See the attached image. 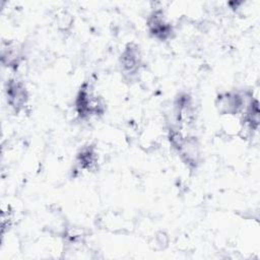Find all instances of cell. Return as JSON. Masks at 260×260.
I'll use <instances>...</instances> for the list:
<instances>
[{
  "instance_id": "6da1fadb",
  "label": "cell",
  "mask_w": 260,
  "mask_h": 260,
  "mask_svg": "<svg viewBox=\"0 0 260 260\" xmlns=\"http://www.w3.org/2000/svg\"><path fill=\"white\" fill-rule=\"evenodd\" d=\"M168 140L182 162L194 171L201 164V147L199 140L192 131L182 130L172 124L168 126Z\"/></svg>"
},
{
  "instance_id": "7a4b0ae2",
  "label": "cell",
  "mask_w": 260,
  "mask_h": 260,
  "mask_svg": "<svg viewBox=\"0 0 260 260\" xmlns=\"http://www.w3.org/2000/svg\"><path fill=\"white\" fill-rule=\"evenodd\" d=\"M106 103L95 91L93 85L84 81L74 98V111L80 121L88 122L102 118L106 113Z\"/></svg>"
},
{
  "instance_id": "3957f363",
  "label": "cell",
  "mask_w": 260,
  "mask_h": 260,
  "mask_svg": "<svg viewBox=\"0 0 260 260\" xmlns=\"http://www.w3.org/2000/svg\"><path fill=\"white\" fill-rule=\"evenodd\" d=\"M172 125L182 129L192 131L196 122L195 102L188 92H180L173 102Z\"/></svg>"
},
{
  "instance_id": "277c9868",
  "label": "cell",
  "mask_w": 260,
  "mask_h": 260,
  "mask_svg": "<svg viewBox=\"0 0 260 260\" xmlns=\"http://www.w3.org/2000/svg\"><path fill=\"white\" fill-rule=\"evenodd\" d=\"M252 96L249 90L223 91L216 95L215 108L220 115L241 116Z\"/></svg>"
},
{
  "instance_id": "5b68a950",
  "label": "cell",
  "mask_w": 260,
  "mask_h": 260,
  "mask_svg": "<svg viewBox=\"0 0 260 260\" xmlns=\"http://www.w3.org/2000/svg\"><path fill=\"white\" fill-rule=\"evenodd\" d=\"M4 95L10 110L18 115L25 111L29 103V91L23 80L10 77L4 84Z\"/></svg>"
},
{
  "instance_id": "8992f818",
  "label": "cell",
  "mask_w": 260,
  "mask_h": 260,
  "mask_svg": "<svg viewBox=\"0 0 260 260\" xmlns=\"http://www.w3.org/2000/svg\"><path fill=\"white\" fill-rule=\"evenodd\" d=\"M143 57L141 49L135 43H128L119 58L121 73L127 80H134L138 77L143 68Z\"/></svg>"
},
{
  "instance_id": "52a82bcc",
  "label": "cell",
  "mask_w": 260,
  "mask_h": 260,
  "mask_svg": "<svg viewBox=\"0 0 260 260\" xmlns=\"http://www.w3.org/2000/svg\"><path fill=\"white\" fill-rule=\"evenodd\" d=\"M146 28L149 36L159 42H168L175 37L174 26L161 8H155L148 14Z\"/></svg>"
},
{
  "instance_id": "ba28073f",
  "label": "cell",
  "mask_w": 260,
  "mask_h": 260,
  "mask_svg": "<svg viewBox=\"0 0 260 260\" xmlns=\"http://www.w3.org/2000/svg\"><path fill=\"white\" fill-rule=\"evenodd\" d=\"M99 168V151L94 144L86 143L77 151L74 158L73 175L77 176L82 173H91Z\"/></svg>"
},
{
  "instance_id": "9c48e42d",
  "label": "cell",
  "mask_w": 260,
  "mask_h": 260,
  "mask_svg": "<svg viewBox=\"0 0 260 260\" xmlns=\"http://www.w3.org/2000/svg\"><path fill=\"white\" fill-rule=\"evenodd\" d=\"M259 103L254 96L249 101L244 112L240 116L243 129L248 133H254L259 127Z\"/></svg>"
},
{
  "instance_id": "30bf717a",
  "label": "cell",
  "mask_w": 260,
  "mask_h": 260,
  "mask_svg": "<svg viewBox=\"0 0 260 260\" xmlns=\"http://www.w3.org/2000/svg\"><path fill=\"white\" fill-rule=\"evenodd\" d=\"M22 51L17 44L8 42L6 45L2 44L1 62L2 65L8 69L16 70L22 62Z\"/></svg>"
},
{
  "instance_id": "8fae6325",
  "label": "cell",
  "mask_w": 260,
  "mask_h": 260,
  "mask_svg": "<svg viewBox=\"0 0 260 260\" xmlns=\"http://www.w3.org/2000/svg\"><path fill=\"white\" fill-rule=\"evenodd\" d=\"M13 220V211L11 207L8 205L2 208L1 212V226H2V236H4L6 230L11 226Z\"/></svg>"
}]
</instances>
